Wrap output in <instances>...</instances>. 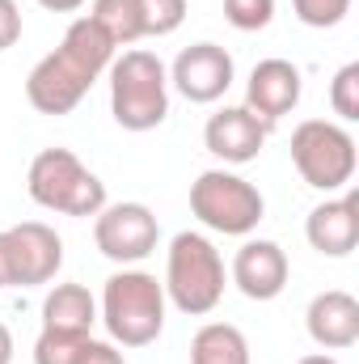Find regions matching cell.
I'll return each mask as SVG.
<instances>
[{
    "label": "cell",
    "mask_w": 359,
    "mask_h": 364,
    "mask_svg": "<svg viewBox=\"0 0 359 364\" xmlns=\"http://www.w3.org/2000/svg\"><path fill=\"white\" fill-rule=\"evenodd\" d=\"M304 237L317 255L326 259H347L359 246V195L347 191L338 199H326L309 212L304 220Z\"/></svg>",
    "instance_id": "9a60e30c"
},
{
    "label": "cell",
    "mask_w": 359,
    "mask_h": 364,
    "mask_svg": "<svg viewBox=\"0 0 359 364\" xmlns=\"http://www.w3.org/2000/svg\"><path fill=\"white\" fill-rule=\"evenodd\" d=\"M17 38H21V9L17 0H0V51L17 47Z\"/></svg>",
    "instance_id": "cb8c5ba5"
},
{
    "label": "cell",
    "mask_w": 359,
    "mask_h": 364,
    "mask_svg": "<svg viewBox=\"0 0 359 364\" xmlns=\"http://www.w3.org/2000/svg\"><path fill=\"white\" fill-rule=\"evenodd\" d=\"M270 136V123H263L250 106H224L207 119L203 127V144L211 157H220L224 166H245L263 153Z\"/></svg>",
    "instance_id": "8fae6325"
},
{
    "label": "cell",
    "mask_w": 359,
    "mask_h": 364,
    "mask_svg": "<svg viewBox=\"0 0 359 364\" xmlns=\"http://www.w3.org/2000/svg\"><path fill=\"white\" fill-rule=\"evenodd\" d=\"M296 364H338V356H330V352H313V356H300Z\"/></svg>",
    "instance_id": "83f0119b"
},
{
    "label": "cell",
    "mask_w": 359,
    "mask_h": 364,
    "mask_svg": "<svg viewBox=\"0 0 359 364\" xmlns=\"http://www.w3.org/2000/svg\"><path fill=\"white\" fill-rule=\"evenodd\" d=\"M110 60H114L110 34L93 17H77L68 26V34L60 38V47L30 68V77H26L30 106L51 119L72 114L81 106V97L97 85V77L110 68Z\"/></svg>",
    "instance_id": "6da1fadb"
},
{
    "label": "cell",
    "mask_w": 359,
    "mask_h": 364,
    "mask_svg": "<svg viewBox=\"0 0 359 364\" xmlns=\"http://www.w3.org/2000/svg\"><path fill=\"white\" fill-rule=\"evenodd\" d=\"M26 191L38 208L60 216H97L106 208V182L72 149H43L30 161Z\"/></svg>",
    "instance_id": "5b68a950"
},
{
    "label": "cell",
    "mask_w": 359,
    "mask_h": 364,
    "mask_svg": "<svg viewBox=\"0 0 359 364\" xmlns=\"http://www.w3.org/2000/svg\"><path fill=\"white\" fill-rule=\"evenodd\" d=\"M38 4H43L47 13H77L85 0H38Z\"/></svg>",
    "instance_id": "4316f807"
},
{
    "label": "cell",
    "mask_w": 359,
    "mask_h": 364,
    "mask_svg": "<svg viewBox=\"0 0 359 364\" xmlns=\"http://www.w3.org/2000/svg\"><path fill=\"white\" fill-rule=\"evenodd\" d=\"M110 114L123 132H153L170 114V68L157 51L131 47L110 60Z\"/></svg>",
    "instance_id": "3957f363"
},
{
    "label": "cell",
    "mask_w": 359,
    "mask_h": 364,
    "mask_svg": "<svg viewBox=\"0 0 359 364\" xmlns=\"http://www.w3.org/2000/svg\"><path fill=\"white\" fill-rule=\"evenodd\" d=\"M224 259L211 246V237L182 229L174 233L170 250H165V301H174V309L203 318L224 301Z\"/></svg>",
    "instance_id": "277c9868"
},
{
    "label": "cell",
    "mask_w": 359,
    "mask_h": 364,
    "mask_svg": "<svg viewBox=\"0 0 359 364\" xmlns=\"http://www.w3.org/2000/svg\"><path fill=\"white\" fill-rule=\"evenodd\" d=\"M224 21L241 34L267 30L275 21V0H224Z\"/></svg>",
    "instance_id": "7402d4cb"
},
{
    "label": "cell",
    "mask_w": 359,
    "mask_h": 364,
    "mask_svg": "<svg viewBox=\"0 0 359 364\" xmlns=\"http://www.w3.org/2000/svg\"><path fill=\"white\" fill-rule=\"evenodd\" d=\"M190 212L211 233L245 237L267 216V199L254 182H245L233 170H203L190 182Z\"/></svg>",
    "instance_id": "8992f818"
},
{
    "label": "cell",
    "mask_w": 359,
    "mask_h": 364,
    "mask_svg": "<svg viewBox=\"0 0 359 364\" xmlns=\"http://www.w3.org/2000/svg\"><path fill=\"white\" fill-rule=\"evenodd\" d=\"M97 318L110 331V343L148 348L165 331V284L140 267H123L106 279Z\"/></svg>",
    "instance_id": "7a4b0ae2"
},
{
    "label": "cell",
    "mask_w": 359,
    "mask_h": 364,
    "mask_svg": "<svg viewBox=\"0 0 359 364\" xmlns=\"http://www.w3.org/2000/svg\"><path fill=\"white\" fill-rule=\"evenodd\" d=\"M89 335H68V331H43L34 339V364H81Z\"/></svg>",
    "instance_id": "d6986e66"
},
{
    "label": "cell",
    "mask_w": 359,
    "mask_h": 364,
    "mask_svg": "<svg viewBox=\"0 0 359 364\" xmlns=\"http://www.w3.org/2000/svg\"><path fill=\"white\" fill-rule=\"evenodd\" d=\"M292 9H296V17H300L304 26L330 30V26H338V21L351 13V0H292Z\"/></svg>",
    "instance_id": "603a6c76"
},
{
    "label": "cell",
    "mask_w": 359,
    "mask_h": 364,
    "mask_svg": "<svg viewBox=\"0 0 359 364\" xmlns=\"http://www.w3.org/2000/svg\"><path fill=\"white\" fill-rule=\"evenodd\" d=\"M287 255L279 242L270 237H250L237 259H233V284L250 296V301H275L283 288H287Z\"/></svg>",
    "instance_id": "5bb4252c"
},
{
    "label": "cell",
    "mask_w": 359,
    "mask_h": 364,
    "mask_svg": "<svg viewBox=\"0 0 359 364\" xmlns=\"http://www.w3.org/2000/svg\"><path fill=\"white\" fill-rule=\"evenodd\" d=\"M81 364H127V356L118 352V343H101V339L89 335V343L81 352Z\"/></svg>",
    "instance_id": "d4e9b609"
},
{
    "label": "cell",
    "mask_w": 359,
    "mask_h": 364,
    "mask_svg": "<svg viewBox=\"0 0 359 364\" xmlns=\"http://www.w3.org/2000/svg\"><path fill=\"white\" fill-rule=\"evenodd\" d=\"M292 166H296V174L309 182L313 191H326V195L347 191L359 166L355 136L343 123L304 119L292 132Z\"/></svg>",
    "instance_id": "52a82bcc"
},
{
    "label": "cell",
    "mask_w": 359,
    "mask_h": 364,
    "mask_svg": "<svg viewBox=\"0 0 359 364\" xmlns=\"http://www.w3.org/2000/svg\"><path fill=\"white\" fill-rule=\"evenodd\" d=\"M144 38H165L186 21V0H140Z\"/></svg>",
    "instance_id": "ffe728a7"
},
{
    "label": "cell",
    "mask_w": 359,
    "mask_h": 364,
    "mask_svg": "<svg viewBox=\"0 0 359 364\" xmlns=\"http://www.w3.org/2000/svg\"><path fill=\"white\" fill-rule=\"evenodd\" d=\"M330 106H334V114L343 123H355L359 119V64L355 60L334 73V81H330Z\"/></svg>",
    "instance_id": "44dd1931"
},
{
    "label": "cell",
    "mask_w": 359,
    "mask_h": 364,
    "mask_svg": "<svg viewBox=\"0 0 359 364\" xmlns=\"http://www.w3.org/2000/svg\"><path fill=\"white\" fill-rule=\"evenodd\" d=\"M93 242H97V250L110 263L136 267V263H144L157 250L161 225H157L148 203H106L93 216Z\"/></svg>",
    "instance_id": "9c48e42d"
},
{
    "label": "cell",
    "mask_w": 359,
    "mask_h": 364,
    "mask_svg": "<svg viewBox=\"0 0 359 364\" xmlns=\"http://www.w3.org/2000/svg\"><path fill=\"white\" fill-rule=\"evenodd\" d=\"M190 364H250V343L233 322H207L190 339Z\"/></svg>",
    "instance_id": "e0dca14e"
},
{
    "label": "cell",
    "mask_w": 359,
    "mask_h": 364,
    "mask_svg": "<svg viewBox=\"0 0 359 364\" xmlns=\"http://www.w3.org/2000/svg\"><path fill=\"white\" fill-rule=\"evenodd\" d=\"M233 81H237V64H233V55L220 43H194V47H186V51H178V60L170 68V85L186 102H194V106L220 102L224 93L233 90Z\"/></svg>",
    "instance_id": "30bf717a"
},
{
    "label": "cell",
    "mask_w": 359,
    "mask_h": 364,
    "mask_svg": "<svg viewBox=\"0 0 359 364\" xmlns=\"http://www.w3.org/2000/svg\"><path fill=\"white\" fill-rule=\"evenodd\" d=\"M93 21L110 34L114 47H131L144 38V21H140V0H93Z\"/></svg>",
    "instance_id": "ac0fdd59"
},
{
    "label": "cell",
    "mask_w": 359,
    "mask_h": 364,
    "mask_svg": "<svg viewBox=\"0 0 359 364\" xmlns=\"http://www.w3.org/2000/svg\"><path fill=\"white\" fill-rule=\"evenodd\" d=\"M304 326L321 352H347L359 343V301L343 288H326L309 301Z\"/></svg>",
    "instance_id": "4fadbf2b"
},
{
    "label": "cell",
    "mask_w": 359,
    "mask_h": 364,
    "mask_svg": "<svg viewBox=\"0 0 359 364\" xmlns=\"http://www.w3.org/2000/svg\"><path fill=\"white\" fill-rule=\"evenodd\" d=\"M93 322H97V301L85 284H55L43 296V331L89 335Z\"/></svg>",
    "instance_id": "2e32d148"
},
{
    "label": "cell",
    "mask_w": 359,
    "mask_h": 364,
    "mask_svg": "<svg viewBox=\"0 0 359 364\" xmlns=\"http://www.w3.org/2000/svg\"><path fill=\"white\" fill-rule=\"evenodd\" d=\"M64 267V242L43 220L0 229V288H38Z\"/></svg>",
    "instance_id": "ba28073f"
},
{
    "label": "cell",
    "mask_w": 359,
    "mask_h": 364,
    "mask_svg": "<svg viewBox=\"0 0 359 364\" xmlns=\"http://www.w3.org/2000/svg\"><path fill=\"white\" fill-rule=\"evenodd\" d=\"M13 352H17V348H13V331L0 322V364H13Z\"/></svg>",
    "instance_id": "484cf974"
},
{
    "label": "cell",
    "mask_w": 359,
    "mask_h": 364,
    "mask_svg": "<svg viewBox=\"0 0 359 364\" xmlns=\"http://www.w3.org/2000/svg\"><path fill=\"white\" fill-rule=\"evenodd\" d=\"M300 93H304V77L292 60H258L250 81H245V106L263 119V123H279L283 114H292L300 106Z\"/></svg>",
    "instance_id": "7c38bea8"
}]
</instances>
